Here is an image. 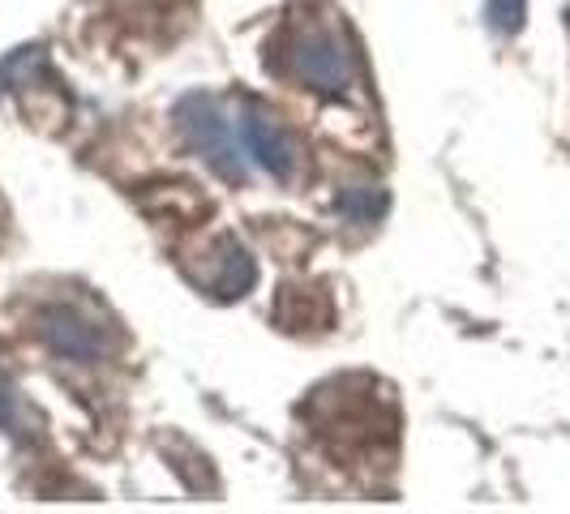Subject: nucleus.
I'll return each mask as SVG.
<instances>
[{"mask_svg":"<svg viewBox=\"0 0 570 514\" xmlns=\"http://www.w3.org/2000/svg\"><path fill=\"white\" fill-rule=\"evenodd\" d=\"M43 335L52 339L57 352L73 356V360H95L104 352V335L90 317L73 314V309H48L43 314Z\"/></svg>","mask_w":570,"mask_h":514,"instance_id":"20e7f679","label":"nucleus"},{"mask_svg":"<svg viewBox=\"0 0 570 514\" xmlns=\"http://www.w3.org/2000/svg\"><path fill=\"white\" fill-rule=\"evenodd\" d=\"M523 9H528V0H489L485 18H489V27L493 30L514 34V30L523 27Z\"/></svg>","mask_w":570,"mask_h":514,"instance_id":"423d86ee","label":"nucleus"},{"mask_svg":"<svg viewBox=\"0 0 570 514\" xmlns=\"http://www.w3.org/2000/svg\"><path fill=\"white\" fill-rule=\"evenodd\" d=\"M287 60H292L296 78L314 86L317 95H347L361 82L356 48L347 43L343 27H331V22H309V27L296 30Z\"/></svg>","mask_w":570,"mask_h":514,"instance_id":"f257e3e1","label":"nucleus"},{"mask_svg":"<svg viewBox=\"0 0 570 514\" xmlns=\"http://www.w3.org/2000/svg\"><path fill=\"white\" fill-rule=\"evenodd\" d=\"M382 206H386V198H382V194H370V189H365V194H343L340 198V210L352 224H370Z\"/></svg>","mask_w":570,"mask_h":514,"instance_id":"0eeeda50","label":"nucleus"},{"mask_svg":"<svg viewBox=\"0 0 570 514\" xmlns=\"http://www.w3.org/2000/svg\"><path fill=\"white\" fill-rule=\"evenodd\" d=\"M240 138H245V150H249L275 180H292V176H296L301 150H296L292 134H287L279 120H271V116H262L257 108H249V112L240 116Z\"/></svg>","mask_w":570,"mask_h":514,"instance_id":"7ed1b4c3","label":"nucleus"},{"mask_svg":"<svg viewBox=\"0 0 570 514\" xmlns=\"http://www.w3.org/2000/svg\"><path fill=\"white\" fill-rule=\"evenodd\" d=\"M176 120H180L189 146H194L224 180H232V185L245 180V159H240V146H236V120H228L215 99H206V95L180 99V103H176Z\"/></svg>","mask_w":570,"mask_h":514,"instance_id":"f03ea898","label":"nucleus"},{"mask_svg":"<svg viewBox=\"0 0 570 514\" xmlns=\"http://www.w3.org/2000/svg\"><path fill=\"white\" fill-rule=\"evenodd\" d=\"M257 270H254V257L245 254L236 240H224V261H219V275L210 279V287L219 296H245L254 287Z\"/></svg>","mask_w":570,"mask_h":514,"instance_id":"39448f33","label":"nucleus"}]
</instances>
